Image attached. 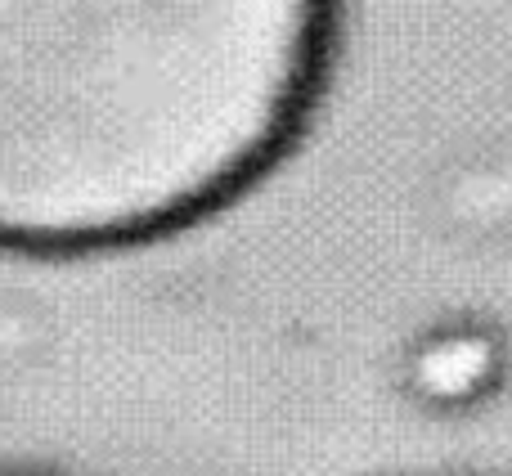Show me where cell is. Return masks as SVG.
Segmentation results:
<instances>
[{
  "label": "cell",
  "instance_id": "6da1fadb",
  "mask_svg": "<svg viewBox=\"0 0 512 476\" xmlns=\"http://www.w3.org/2000/svg\"><path fill=\"white\" fill-rule=\"evenodd\" d=\"M328 36L333 0H0V252H117L234 203Z\"/></svg>",
  "mask_w": 512,
  "mask_h": 476
},
{
  "label": "cell",
  "instance_id": "7a4b0ae2",
  "mask_svg": "<svg viewBox=\"0 0 512 476\" xmlns=\"http://www.w3.org/2000/svg\"><path fill=\"white\" fill-rule=\"evenodd\" d=\"M405 476H512V472H405Z\"/></svg>",
  "mask_w": 512,
  "mask_h": 476
},
{
  "label": "cell",
  "instance_id": "3957f363",
  "mask_svg": "<svg viewBox=\"0 0 512 476\" xmlns=\"http://www.w3.org/2000/svg\"><path fill=\"white\" fill-rule=\"evenodd\" d=\"M0 476H54L45 468H0Z\"/></svg>",
  "mask_w": 512,
  "mask_h": 476
}]
</instances>
